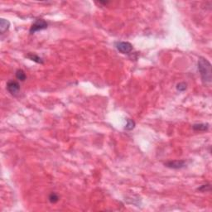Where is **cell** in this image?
Returning a JSON list of instances; mask_svg holds the SVG:
<instances>
[{"instance_id":"6da1fadb","label":"cell","mask_w":212,"mask_h":212,"mask_svg":"<svg viewBox=\"0 0 212 212\" xmlns=\"http://www.w3.org/2000/svg\"><path fill=\"white\" fill-rule=\"evenodd\" d=\"M197 68L204 83H211L212 80L211 65L206 59L201 57L197 63Z\"/></svg>"},{"instance_id":"9c48e42d","label":"cell","mask_w":212,"mask_h":212,"mask_svg":"<svg viewBox=\"0 0 212 212\" xmlns=\"http://www.w3.org/2000/svg\"><path fill=\"white\" fill-rule=\"evenodd\" d=\"M16 77H17V79L21 80V81H24L27 79V76H26L25 72L23 71L22 70H20V69L16 71Z\"/></svg>"},{"instance_id":"3957f363","label":"cell","mask_w":212,"mask_h":212,"mask_svg":"<svg viewBox=\"0 0 212 212\" xmlns=\"http://www.w3.org/2000/svg\"><path fill=\"white\" fill-rule=\"evenodd\" d=\"M47 22L43 20V19H37L35 21V22L33 23L31 28H30V33H35L36 32H39V31H42V30H44V29L47 28Z\"/></svg>"},{"instance_id":"30bf717a","label":"cell","mask_w":212,"mask_h":212,"mask_svg":"<svg viewBox=\"0 0 212 212\" xmlns=\"http://www.w3.org/2000/svg\"><path fill=\"white\" fill-rule=\"evenodd\" d=\"M48 200L50 201L51 203H57L59 201V196L56 193H51L48 196Z\"/></svg>"},{"instance_id":"ba28073f","label":"cell","mask_w":212,"mask_h":212,"mask_svg":"<svg viewBox=\"0 0 212 212\" xmlns=\"http://www.w3.org/2000/svg\"><path fill=\"white\" fill-rule=\"evenodd\" d=\"M192 129L195 131H207L209 129V125L207 123H196V124H193Z\"/></svg>"},{"instance_id":"8fae6325","label":"cell","mask_w":212,"mask_h":212,"mask_svg":"<svg viewBox=\"0 0 212 212\" xmlns=\"http://www.w3.org/2000/svg\"><path fill=\"white\" fill-rule=\"evenodd\" d=\"M187 85L186 83L184 82H181L179 84L176 85V90L180 91V92H182V91H185L187 90Z\"/></svg>"},{"instance_id":"4fadbf2b","label":"cell","mask_w":212,"mask_h":212,"mask_svg":"<svg viewBox=\"0 0 212 212\" xmlns=\"http://www.w3.org/2000/svg\"><path fill=\"white\" fill-rule=\"evenodd\" d=\"M198 190H200L201 192H205V191H209L211 190V185L210 184H205V185H202L197 189Z\"/></svg>"},{"instance_id":"277c9868","label":"cell","mask_w":212,"mask_h":212,"mask_svg":"<svg viewBox=\"0 0 212 212\" xmlns=\"http://www.w3.org/2000/svg\"><path fill=\"white\" fill-rule=\"evenodd\" d=\"M7 90L11 94L15 95V94H18L19 90H20V85H19V83L15 81V80H9L7 83Z\"/></svg>"},{"instance_id":"8992f818","label":"cell","mask_w":212,"mask_h":212,"mask_svg":"<svg viewBox=\"0 0 212 212\" xmlns=\"http://www.w3.org/2000/svg\"><path fill=\"white\" fill-rule=\"evenodd\" d=\"M9 27H10L9 21H7V19H4V18L0 19V33H1V34H4V33H6L9 29Z\"/></svg>"},{"instance_id":"52a82bcc","label":"cell","mask_w":212,"mask_h":212,"mask_svg":"<svg viewBox=\"0 0 212 212\" xmlns=\"http://www.w3.org/2000/svg\"><path fill=\"white\" fill-rule=\"evenodd\" d=\"M26 57L28 59H30L31 61H35V62L38 63V64H43V59L42 57H40L39 56L34 54V53H28Z\"/></svg>"},{"instance_id":"7c38bea8","label":"cell","mask_w":212,"mask_h":212,"mask_svg":"<svg viewBox=\"0 0 212 212\" xmlns=\"http://www.w3.org/2000/svg\"><path fill=\"white\" fill-rule=\"evenodd\" d=\"M134 126H135V123H134V121H133L132 119H129L128 120H127V124H126L125 129L127 130L133 129V128H134Z\"/></svg>"},{"instance_id":"7a4b0ae2","label":"cell","mask_w":212,"mask_h":212,"mask_svg":"<svg viewBox=\"0 0 212 212\" xmlns=\"http://www.w3.org/2000/svg\"><path fill=\"white\" fill-rule=\"evenodd\" d=\"M115 47L119 52H121L123 54H129L133 51L132 44L127 42H115Z\"/></svg>"},{"instance_id":"5b68a950","label":"cell","mask_w":212,"mask_h":212,"mask_svg":"<svg viewBox=\"0 0 212 212\" xmlns=\"http://www.w3.org/2000/svg\"><path fill=\"white\" fill-rule=\"evenodd\" d=\"M187 165V162L184 160H175V161H169L166 162L165 166L169 168L172 169H181L185 167Z\"/></svg>"}]
</instances>
